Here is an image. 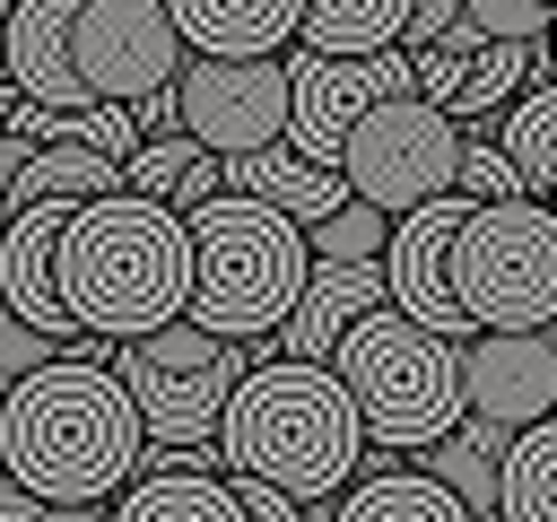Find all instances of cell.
Here are the masks:
<instances>
[{
	"label": "cell",
	"instance_id": "cell-1",
	"mask_svg": "<svg viewBox=\"0 0 557 522\" xmlns=\"http://www.w3.org/2000/svg\"><path fill=\"white\" fill-rule=\"evenodd\" d=\"M148 426L113 365L52 357L0 391V478L44 505H104L139 478Z\"/></svg>",
	"mask_w": 557,
	"mask_h": 522
},
{
	"label": "cell",
	"instance_id": "cell-2",
	"mask_svg": "<svg viewBox=\"0 0 557 522\" xmlns=\"http://www.w3.org/2000/svg\"><path fill=\"white\" fill-rule=\"evenodd\" d=\"M52 278L78 331L96 339H148L191 313V217L148 191H96L70 209L52 244Z\"/></svg>",
	"mask_w": 557,
	"mask_h": 522
},
{
	"label": "cell",
	"instance_id": "cell-3",
	"mask_svg": "<svg viewBox=\"0 0 557 522\" xmlns=\"http://www.w3.org/2000/svg\"><path fill=\"white\" fill-rule=\"evenodd\" d=\"M218 461L235 478H270L296 505H322L357 478L366 461V418L348 400V383L331 365L305 357H270L235 383L226 418H218Z\"/></svg>",
	"mask_w": 557,
	"mask_h": 522
},
{
	"label": "cell",
	"instance_id": "cell-4",
	"mask_svg": "<svg viewBox=\"0 0 557 522\" xmlns=\"http://www.w3.org/2000/svg\"><path fill=\"white\" fill-rule=\"evenodd\" d=\"M313 278V244L287 209L252 191H209L191 209V322L218 339H278Z\"/></svg>",
	"mask_w": 557,
	"mask_h": 522
},
{
	"label": "cell",
	"instance_id": "cell-5",
	"mask_svg": "<svg viewBox=\"0 0 557 522\" xmlns=\"http://www.w3.org/2000/svg\"><path fill=\"white\" fill-rule=\"evenodd\" d=\"M331 374L348 383V400L366 418V444H383V452H426L470 418L461 339L409 322L400 304H374L366 322H348V339L331 348Z\"/></svg>",
	"mask_w": 557,
	"mask_h": 522
},
{
	"label": "cell",
	"instance_id": "cell-6",
	"mask_svg": "<svg viewBox=\"0 0 557 522\" xmlns=\"http://www.w3.org/2000/svg\"><path fill=\"white\" fill-rule=\"evenodd\" d=\"M453 296L479 331H557V209L479 200L453 235Z\"/></svg>",
	"mask_w": 557,
	"mask_h": 522
},
{
	"label": "cell",
	"instance_id": "cell-7",
	"mask_svg": "<svg viewBox=\"0 0 557 522\" xmlns=\"http://www.w3.org/2000/svg\"><path fill=\"white\" fill-rule=\"evenodd\" d=\"M113 374L139 400V426L157 444H218V418H226L235 383L252 374V348L218 339V331H200L183 313V322H165L148 339H113Z\"/></svg>",
	"mask_w": 557,
	"mask_h": 522
},
{
	"label": "cell",
	"instance_id": "cell-8",
	"mask_svg": "<svg viewBox=\"0 0 557 522\" xmlns=\"http://www.w3.org/2000/svg\"><path fill=\"white\" fill-rule=\"evenodd\" d=\"M339 174H348V191H357L366 209L409 217V209L461 191V122H453L444 104H426L418 87H409V96H383V104L348 130Z\"/></svg>",
	"mask_w": 557,
	"mask_h": 522
},
{
	"label": "cell",
	"instance_id": "cell-9",
	"mask_svg": "<svg viewBox=\"0 0 557 522\" xmlns=\"http://www.w3.org/2000/svg\"><path fill=\"white\" fill-rule=\"evenodd\" d=\"M418 87V61L392 44V52H287V148L313 157V165H339L348 130L383 104V96H409Z\"/></svg>",
	"mask_w": 557,
	"mask_h": 522
},
{
	"label": "cell",
	"instance_id": "cell-10",
	"mask_svg": "<svg viewBox=\"0 0 557 522\" xmlns=\"http://www.w3.org/2000/svg\"><path fill=\"white\" fill-rule=\"evenodd\" d=\"M174 96H183V130L209 157H244V148L287 139V52H261V61L191 52L174 70Z\"/></svg>",
	"mask_w": 557,
	"mask_h": 522
},
{
	"label": "cell",
	"instance_id": "cell-11",
	"mask_svg": "<svg viewBox=\"0 0 557 522\" xmlns=\"http://www.w3.org/2000/svg\"><path fill=\"white\" fill-rule=\"evenodd\" d=\"M70 52H78L87 96H104V104H139V96L174 87V70L191 61L165 0H78Z\"/></svg>",
	"mask_w": 557,
	"mask_h": 522
},
{
	"label": "cell",
	"instance_id": "cell-12",
	"mask_svg": "<svg viewBox=\"0 0 557 522\" xmlns=\"http://www.w3.org/2000/svg\"><path fill=\"white\" fill-rule=\"evenodd\" d=\"M470 209H479L470 191H444V200L392 217V244H383V287H392V304H400L409 322L444 331V339H470V331H479V322L461 313V296H453V235H461Z\"/></svg>",
	"mask_w": 557,
	"mask_h": 522
},
{
	"label": "cell",
	"instance_id": "cell-13",
	"mask_svg": "<svg viewBox=\"0 0 557 522\" xmlns=\"http://www.w3.org/2000/svg\"><path fill=\"white\" fill-rule=\"evenodd\" d=\"M461 400L496 435H522L557 409V331H470L461 339Z\"/></svg>",
	"mask_w": 557,
	"mask_h": 522
},
{
	"label": "cell",
	"instance_id": "cell-14",
	"mask_svg": "<svg viewBox=\"0 0 557 522\" xmlns=\"http://www.w3.org/2000/svg\"><path fill=\"white\" fill-rule=\"evenodd\" d=\"M70 26H78V0H9V35H0V78L35 104H61V113L96 104L78 78Z\"/></svg>",
	"mask_w": 557,
	"mask_h": 522
},
{
	"label": "cell",
	"instance_id": "cell-15",
	"mask_svg": "<svg viewBox=\"0 0 557 522\" xmlns=\"http://www.w3.org/2000/svg\"><path fill=\"white\" fill-rule=\"evenodd\" d=\"M374 304H392L383 261H313V278H305V296H296V313L278 322V348H287V357H305V365H331V348L348 339V322H366Z\"/></svg>",
	"mask_w": 557,
	"mask_h": 522
},
{
	"label": "cell",
	"instance_id": "cell-16",
	"mask_svg": "<svg viewBox=\"0 0 557 522\" xmlns=\"http://www.w3.org/2000/svg\"><path fill=\"white\" fill-rule=\"evenodd\" d=\"M183 52H218V61H261L287 52L305 26V0H165Z\"/></svg>",
	"mask_w": 557,
	"mask_h": 522
},
{
	"label": "cell",
	"instance_id": "cell-17",
	"mask_svg": "<svg viewBox=\"0 0 557 522\" xmlns=\"http://www.w3.org/2000/svg\"><path fill=\"white\" fill-rule=\"evenodd\" d=\"M226 191H252V200L287 209L296 226H313V217H331L339 200H357L339 165H313V157H296L287 139H278V148H244V157H226Z\"/></svg>",
	"mask_w": 557,
	"mask_h": 522
},
{
	"label": "cell",
	"instance_id": "cell-18",
	"mask_svg": "<svg viewBox=\"0 0 557 522\" xmlns=\"http://www.w3.org/2000/svg\"><path fill=\"white\" fill-rule=\"evenodd\" d=\"M113 522H252L235 478H209V470H148L139 487L113 496Z\"/></svg>",
	"mask_w": 557,
	"mask_h": 522
},
{
	"label": "cell",
	"instance_id": "cell-19",
	"mask_svg": "<svg viewBox=\"0 0 557 522\" xmlns=\"http://www.w3.org/2000/svg\"><path fill=\"white\" fill-rule=\"evenodd\" d=\"M331 522H479L444 478L426 470H374V478H348L339 487V513Z\"/></svg>",
	"mask_w": 557,
	"mask_h": 522
},
{
	"label": "cell",
	"instance_id": "cell-20",
	"mask_svg": "<svg viewBox=\"0 0 557 522\" xmlns=\"http://www.w3.org/2000/svg\"><path fill=\"white\" fill-rule=\"evenodd\" d=\"M496 522H557V409L505 435V478H496Z\"/></svg>",
	"mask_w": 557,
	"mask_h": 522
},
{
	"label": "cell",
	"instance_id": "cell-21",
	"mask_svg": "<svg viewBox=\"0 0 557 522\" xmlns=\"http://www.w3.org/2000/svg\"><path fill=\"white\" fill-rule=\"evenodd\" d=\"M96 191H122V157H104V148H87V139H44V148L17 165V183H9L17 209H26V200H96Z\"/></svg>",
	"mask_w": 557,
	"mask_h": 522
},
{
	"label": "cell",
	"instance_id": "cell-22",
	"mask_svg": "<svg viewBox=\"0 0 557 522\" xmlns=\"http://www.w3.org/2000/svg\"><path fill=\"white\" fill-rule=\"evenodd\" d=\"M409 26V0H305L296 44L305 52H392Z\"/></svg>",
	"mask_w": 557,
	"mask_h": 522
},
{
	"label": "cell",
	"instance_id": "cell-23",
	"mask_svg": "<svg viewBox=\"0 0 557 522\" xmlns=\"http://www.w3.org/2000/svg\"><path fill=\"white\" fill-rule=\"evenodd\" d=\"M426 478H444L470 513H496V478H505V435L487 418H461L444 444H426Z\"/></svg>",
	"mask_w": 557,
	"mask_h": 522
},
{
	"label": "cell",
	"instance_id": "cell-24",
	"mask_svg": "<svg viewBox=\"0 0 557 522\" xmlns=\"http://www.w3.org/2000/svg\"><path fill=\"white\" fill-rule=\"evenodd\" d=\"M505 157L522 165L531 200L557 191V87H522V96H513V113H505Z\"/></svg>",
	"mask_w": 557,
	"mask_h": 522
},
{
	"label": "cell",
	"instance_id": "cell-25",
	"mask_svg": "<svg viewBox=\"0 0 557 522\" xmlns=\"http://www.w3.org/2000/svg\"><path fill=\"white\" fill-rule=\"evenodd\" d=\"M531 70H540V44H470V61H461V96H453V122L513 104Z\"/></svg>",
	"mask_w": 557,
	"mask_h": 522
},
{
	"label": "cell",
	"instance_id": "cell-26",
	"mask_svg": "<svg viewBox=\"0 0 557 522\" xmlns=\"http://www.w3.org/2000/svg\"><path fill=\"white\" fill-rule=\"evenodd\" d=\"M548 26H557V9L548 0H461V26L444 35V44H548Z\"/></svg>",
	"mask_w": 557,
	"mask_h": 522
},
{
	"label": "cell",
	"instance_id": "cell-27",
	"mask_svg": "<svg viewBox=\"0 0 557 522\" xmlns=\"http://www.w3.org/2000/svg\"><path fill=\"white\" fill-rule=\"evenodd\" d=\"M305 244H313V261H383L392 217H383V209H366V200H339L331 217H313V226H305Z\"/></svg>",
	"mask_w": 557,
	"mask_h": 522
},
{
	"label": "cell",
	"instance_id": "cell-28",
	"mask_svg": "<svg viewBox=\"0 0 557 522\" xmlns=\"http://www.w3.org/2000/svg\"><path fill=\"white\" fill-rule=\"evenodd\" d=\"M191 157H200V139H191V130H157V139H139V148L122 157V183H131V191H148V200H165V191L183 183V165H191Z\"/></svg>",
	"mask_w": 557,
	"mask_h": 522
},
{
	"label": "cell",
	"instance_id": "cell-29",
	"mask_svg": "<svg viewBox=\"0 0 557 522\" xmlns=\"http://www.w3.org/2000/svg\"><path fill=\"white\" fill-rule=\"evenodd\" d=\"M461 191L470 200H522V165L505 157V139H461Z\"/></svg>",
	"mask_w": 557,
	"mask_h": 522
},
{
	"label": "cell",
	"instance_id": "cell-30",
	"mask_svg": "<svg viewBox=\"0 0 557 522\" xmlns=\"http://www.w3.org/2000/svg\"><path fill=\"white\" fill-rule=\"evenodd\" d=\"M52 357H70V348H61V339H44V331H35V322H26V313H17L9 296H0V391H9L17 374L52 365Z\"/></svg>",
	"mask_w": 557,
	"mask_h": 522
},
{
	"label": "cell",
	"instance_id": "cell-31",
	"mask_svg": "<svg viewBox=\"0 0 557 522\" xmlns=\"http://www.w3.org/2000/svg\"><path fill=\"white\" fill-rule=\"evenodd\" d=\"M70 139H87V148H104V157H131V148H139V113L96 96V104H78V113H70Z\"/></svg>",
	"mask_w": 557,
	"mask_h": 522
},
{
	"label": "cell",
	"instance_id": "cell-32",
	"mask_svg": "<svg viewBox=\"0 0 557 522\" xmlns=\"http://www.w3.org/2000/svg\"><path fill=\"white\" fill-rule=\"evenodd\" d=\"M409 61H418V96L453 113V96H461V61H470V52H461V44H426V52H409Z\"/></svg>",
	"mask_w": 557,
	"mask_h": 522
},
{
	"label": "cell",
	"instance_id": "cell-33",
	"mask_svg": "<svg viewBox=\"0 0 557 522\" xmlns=\"http://www.w3.org/2000/svg\"><path fill=\"white\" fill-rule=\"evenodd\" d=\"M0 522H104L96 505H44V496H26L17 478H0Z\"/></svg>",
	"mask_w": 557,
	"mask_h": 522
},
{
	"label": "cell",
	"instance_id": "cell-34",
	"mask_svg": "<svg viewBox=\"0 0 557 522\" xmlns=\"http://www.w3.org/2000/svg\"><path fill=\"white\" fill-rule=\"evenodd\" d=\"M461 26V0H409V26H400V52H426Z\"/></svg>",
	"mask_w": 557,
	"mask_h": 522
},
{
	"label": "cell",
	"instance_id": "cell-35",
	"mask_svg": "<svg viewBox=\"0 0 557 522\" xmlns=\"http://www.w3.org/2000/svg\"><path fill=\"white\" fill-rule=\"evenodd\" d=\"M209 191H226V174H218V157H209V148H200V157H191V165H183V183H174V191H165V209H183V217H191V209H200V200H209Z\"/></svg>",
	"mask_w": 557,
	"mask_h": 522
},
{
	"label": "cell",
	"instance_id": "cell-36",
	"mask_svg": "<svg viewBox=\"0 0 557 522\" xmlns=\"http://www.w3.org/2000/svg\"><path fill=\"white\" fill-rule=\"evenodd\" d=\"M226 478H235V470H226ZM235 496H244V513H252V522H305V505H296V496H278L270 478H235Z\"/></svg>",
	"mask_w": 557,
	"mask_h": 522
},
{
	"label": "cell",
	"instance_id": "cell-37",
	"mask_svg": "<svg viewBox=\"0 0 557 522\" xmlns=\"http://www.w3.org/2000/svg\"><path fill=\"white\" fill-rule=\"evenodd\" d=\"M35 157V139H17V130H0V235H9V217H17V200H9V183H17V165Z\"/></svg>",
	"mask_w": 557,
	"mask_h": 522
},
{
	"label": "cell",
	"instance_id": "cell-38",
	"mask_svg": "<svg viewBox=\"0 0 557 522\" xmlns=\"http://www.w3.org/2000/svg\"><path fill=\"white\" fill-rule=\"evenodd\" d=\"M9 113H17V87H9V78H0V130H9Z\"/></svg>",
	"mask_w": 557,
	"mask_h": 522
},
{
	"label": "cell",
	"instance_id": "cell-39",
	"mask_svg": "<svg viewBox=\"0 0 557 522\" xmlns=\"http://www.w3.org/2000/svg\"><path fill=\"white\" fill-rule=\"evenodd\" d=\"M540 61H548V70H557V26H548V44H540Z\"/></svg>",
	"mask_w": 557,
	"mask_h": 522
},
{
	"label": "cell",
	"instance_id": "cell-40",
	"mask_svg": "<svg viewBox=\"0 0 557 522\" xmlns=\"http://www.w3.org/2000/svg\"><path fill=\"white\" fill-rule=\"evenodd\" d=\"M0 35H9V0H0Z\"/></svg>",
	"mask_w": 557,
	"mask_h": 522
},
{
	"label": "cell",
	"instance_id": "cell-41",
	"mask_svg": "<svg viewBox=\"0 0 557 522\" xmlns=\"http://www.w3.org/2000/svg\"><path fill=\"white\" fill-rule=\"evenodd\" d=\"M548 209H557V191H548Z\"/></svg>",
	"mask_w": 557,
	"mask_h": 522
},
{
	"label": "cell",
	"instance_id": "cell-42",
	"mask_svg": "<svg viewBox=\"0 0 557 522\" xmlns=\"http://www.w3.org/2000/svg\"><path fill=\"white\" fill-rule=\"evenodd\" d=\"M548 9H557V0H548Z\"/></svg>",
	"mask_w": 557,
	"mask_h": 522
}]
</instances>
